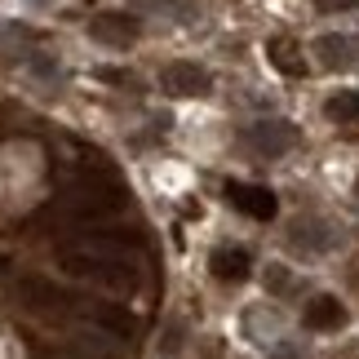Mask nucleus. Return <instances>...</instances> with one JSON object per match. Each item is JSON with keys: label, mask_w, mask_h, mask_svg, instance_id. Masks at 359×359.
I'll use <instances>...</instances> for the list:
<instances>
[{"label": "nucleus", "mask_w": 359, "mask_h": 359, "mask_svg": "<svg viewBox=\"0 0 359 359\" xmlns=\"http://www.w3.org/2000/svg\"><path fill=\"white\" fill-rule=\"evenodd\" d=\"M62 271L76 275V280H89V284H102V288H137V266L124 248V231L116 226H98L89 231L85 240L76 244H62Z\"/></svg>", "instance_id": "f257e3e1"}, {"label": "nucleus", "mask_w": 359, "mask_h": 359, "mask_svg": "<svg viewBox=\"0 0 359 359\" xmlns=\"http://www.w3.org/2000/svg\"><path fill=\"white\" fill-rule=\"evenodd\" d=\"M129 209V191H124L111 173H76L67 177L62 191H58V213L76 226H93V222H107Z\"/></svg>", "instance_id": "f03ea898"}, {"label": "nucleus", "mask_w": 359, "mask_h": 359, "mask_svg": "<svg viewBox=\"0 0 359 359\" xmlns=\"http://www.w3.org/2000/svg\"><path fill=\"white\" fill-rule=\"evenodd\" d=\"M240 147L262 156V160H275V156H284V151L297 147V129L288 120H262V124H248L240 133Z\"/></svg>", "instance_id": "7ed1b4c3"}, {"label": "nucleus", "mask_w": 359, "mask_h": 359, "mask_svg": "<svg viewBox=\"0 0 359 359\" xmlns=\"http://www.w3.org/2000/svg\"><path fill=\"white\" fill-rule=\"evenodd\" d=\"M222 196L231 209H240L244 217H253V222H271L275 213H280V200H275L271 187H257V182H226Z\"/></svg>", "instance_id": "20e7f679"}, {"label": "nucleus", "mask_w": 359, "mask_h": 359, "mask_svg": "<svg viewBox=\"0 0 359 359\" xmlns=\"http://www.w3.org/2000/svg\"><path fill=\"white\" fill-rule=\"evenodd\" d=\"M13 293H18V302L27 311H40V315H67L72 302H76L67 288H58L53 280H18Z\"/></svg>", "instance_id": "39448f33"}, {"label": "nucleus", "mask_w": 359, "mask_h": 359, "mask_svg": "<svg viewBox=\"0 0 359 359\" xmlns=\"http://www.w3.org/2000/svg\"><path fill=\"white\" fill-rule=\"evenodd\" d=\"M160 89H169L173 98H204L213 89V76L196 62H169L160 72Z\"/></svg>", "instance_id": "423d86ee"}, {"label": "nucleus", "mask_w": 359, "mask_h": 359, "mask_svg": "<svg viewBox=\"0 0 359 359\" xmlns=\"http://www.w3.org/2000/svg\"><path fill=\"white\" fill-rule=\"evenodd\" d=\"M89 36L102 40V45H111V49H124L142 36V27H137V18H129V13H98V18L89 22Z\"/></svg>", "instance_id": "0eeeda50"}, {"label": "nucleus", "mask_w": 359, "mask_h": 359, "mask_svg": "<svg viewBox=\"0 0 359 359\" xmlns=\"http://www.w3.org/2000/svg\"><path fill=\"white\" fill-rule=\"evenodd\" d=\"M209 271H213V280H222V284H244L248 275H253V257H248V248H213L209 253Z\"/></svg>", "instance_id": "6e6552de"}, {"label": "nucleus", "mask_w": 359, "mask_h": 359, "mask_svg": "<svg viewBox=\"0 0 359 359\" xmlns=\"http://www.w3.org/2000/svg\"><path fill=\"white\" fill-rule=\"evenodd\" d=\"M302 320H306L311 333H337V328L346 324V306H341L337 297H315Z\"/></svg>", "instance_id": "1a4fd4ad"}, {"label": "nucleus", "mask_w": 359, "mask_h": 359, "mask_svg": "<svg viewBox=\"0 0 359 359\" xmlns=\"http://www.w3.org/2000/svg\"><path fill=\"white\" fill-rule=\"evenodd\" d=\"M266 58H271V67L275 72H284V76H306V58H302V49L293 45L288 36H275L271 45H266Z\"/></svg>", "instance_id": "9d476101"}, {"label": "nucleus", "mask_w": 359, "mask_h": 359, "mask_svg": "<svg viewBox=\"0 0 359 359\" xmlns=\"http://www.w3.org/2000/svg\"><path fill=\"white\" fill-rule=\"evenodd\" d=\"M351 49H355L351 36H320L315 40V53H320V62L328 67V72H346V67L355 62Z\"/></svg>", "instance_id": "9b49d317"}, {"label": "nucleus", "mask_w": 359, "mask_h": 359, "mask_svg": "<svg viewBox=\"0 0 359 359\" xmlns=\"http://www.w3.org/2000/svg\"><path fill=\"white\" fill-rule=\"evenodd\" d=\"M85 315H89V324L102 328L107 337H129L133 333V315L120 311V306H89Z\"/></svg>", "instance_id": "f8f14e48"}, {"label": "nucleus", "mask_w": 359, "mask_h": 359, "mask_svg": "<svg viewBox=\"0 0 359 359\" xmlns=\"http://www.w3.org/2000/svg\"><path fill=\"white\" fill-rule=\"evenodd\" d=\"M324 111L337 124H359V93H337V98L324 102Z\"/></svg>", "instance_id": "ddd939ff"}, {"label": "nucleus", "mask_w": 359, "mask_h": 359, "mask_svg": "<svg viewBox=\"0 0 359 359\" xmlns=\"http://www.w3.org/2000/svg\"><path fill=\"white\" fill-rule=\"evenodd\" d=\"M98 76H102V80H111V85H133V76H129V72H120V67H102Z\"/></svg>", "instance_id": "4468645a"}, {"label": "nucleus", "mask_w": 359, "mask_h": 359, "mask_svg": "<svg viewBox=\"0 0 359 359\" xmlns=\"http://www.w3.org/2000/svg\"><path fill=\"white\" fill-rule=\"evenodd\" d=\"M324 13H337V9H359V0H315Z\"/></svg>", "instance_id": "2eb2a0df"}, {"label": "nucleus", "mask_w": 359, "mask_h": 359, "mask_svg": "<svg viewBox=\"0 0 359 359\" xmlns=\"http://www.w3.org/2000/svg\"><path fill=\"white\" fill-rule=\"evenodd\" d=\"M0 271H9V257L5 253H0Z\"/></svg>", "instance_id": "dca6fc26"}, {"label": "nucleus", "mask_w": 359, "mask_h": 359, "mask_svg": "<svg viewBox=\"0 0 359 359\" xmlns=\"http://www.w3.org/2000/svg\"><path fill=\"white\" fill-rule=\"evenodd\" d=\"M355 196H359V177H355Z\"/></svg>", "instance_id": "f3484780"}]
</instances>
